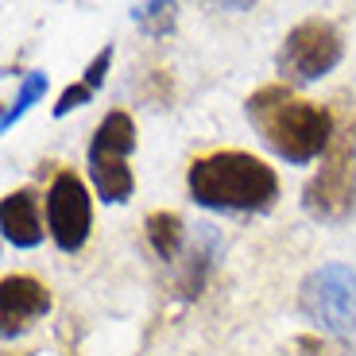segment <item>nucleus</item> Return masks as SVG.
Masks as SVG:
<instances>
[{
  "mask_svg": "<svg viewBox=\"0 0 356 356\" xmlns=\"http://www.w3.org/2000/svg\"><path fill=\"white\" fill-rule=\"evenodd\" d=\"M244 113H248V124L267 140V147L279 159L298 163V167L325 159L333 132H337L333 108L298 97L283 81H271V86H259L256 93H248Z\"/></svg>",
  "mask_w": 356,
  "mask_h": 356,
  "instance_id": "obj_1",
  "label": "nucleus"
},
{
  "mask_svg": "<svg viewBox=\"0 0 356 356\" xmlns=\"http://www.w3.org/2000/svg\"><path fill=\"white\" fill-rule=\"evenodd\" d=\"M190 197L217 213H267L279 202V175L259 155L209 152L186 170Z\"/></svg>",
  "mask_w": 356,
  "mask_h": 356,
  "instance_id": "obj_2",
  "label": "nucleus"
},
{
  "mask_svg": "<svg viewBox=\"0 0 356 356\" xmlns=\"http://www.w3.org/2000/svg\"><path fill=\"white\" fill-rule=\"evenodd\" d=\"M337 132L321 170L302 186L306 213L318 221H345L356 205V101L341 97L333 108Z\"/></svg>",
  "mask_w": 356,
  "mask_h": 356,
  "instance_id": "obj_3",
  "label": "nucleus"
},
{
  "mask_svg": "<svg viewBox=\"0 0 356 356\" xmlns=\"http://www.w3.org/2000/svg\"><path fill=\"white\" fill-rule=\"evenodd\" d=\"M136 152V120L124 108H113L97 124L93 143H89V178L105 202L120 205L132 197L136 178L128 167V155Z\"/></svg>",
  "mask_w": 356,
  "mask_h": 356,
  "instance_id": "obj_4",
  "label": "nucleus"
},
{
  "mask_svg": "<svg viewBox=\"0 0 356 356\" xmlns=\"http://www.w3.org/2000/svg\"><path fill=\"white\" fill-rule=\"evenodd\" d=\"M341 54H345V39H341L337 24L314 16L286 31L275 66L286 81H318L330 70H337Z\"/></svg>",
  "mask_w": 356,
  "mask_h": 356,
  "instance_id": "obj_5",
  "label": "nucleus"
},
{
  "mask_svg": "<svg viewBox=\"0 0 356 356\" xmlns=\"http://www.w3.org/2000/svg\"><path fill=\"white\" fill-rule=\"evenodd\" d=\"M89 225H93V209H89V190L70 167L54 170L51 190H47V232L63 252H81L89 241Z\"/></svg>",
  "mask_w": 356,
  "mask_h": 356,
  "instance_id": "obj_6",
  "label": "nucleus"
},
{
  "mask_svg": "<svg viewBox=\"0 0 356 356\" xmlns=\"http://www.w3.org/2000/svg\"><path fill=\"white\" fill-rule=\"evenodd\" d=\"M302 310L330 330H353L356 325V275L341 264L314 271L302 283Z\"/></svg>",
  "mask_w": 356,
  "mask_h": 356,
  "instance_id": "obj_7",
  "label": "nucleus"
},
{
  "mask_svg": "<svg viewBox=\"0 0 356 356\" xmlns=\"http://www.w3.org/2000/svg\"><path fill=\"white\" fill-rule=\"evenodd\" d=\"M47 310H51L47 283H39L31 275H4V283H0V330L8 341L19 337Z\"/></svg>",
  "mask_w": 356,
  "mask_h": 356,
  "instance_id": "obj_8",
  "label": "nucleus"
},
{
  "mask_svg": "<svg viewBox=\"0 0 356 356\" xmlns=\"http://www.w3.org/2000/svg\"><path fill=\"white\" fill-rule=\"evenodd\" d=\"M0 229L12 248H35L43 241V213H39L35 190H12L0 205Z\"/></svg>",
  "mask_w": 356,
  "mask_h": 356,
  "instance_id": "obj_9",
  "label": "nucleus"
},
{
  "mask_svg": "<svg viewBox=\"0 0 356 356\" xmlns=\"http://www.w3.org/2000/svg\"><path fill=\"white\" fill-rule=\"evenodd\" d=\"M108 66H113V47L105 43L97 54H93V63L86 66L81 81H74V86H66V89H63V97H58V105H54V116H66V113H74V108H81L86 101L97 97V89L105 86Z\"/></svg>",
  "mask_w": 356,
  "mask_h": 356,
  "instance_id": "obj_10",
  "label": "nucleus"
},
{
  "mask_svg": "<svg viewBox=\"0 0 356 356\" xmlns=\"http://www.w3.org/2000/svg\"><path fill=\"white\" fill-rule=\"evenodd\" d=\"M143 232H147V244H152V252L163 259V264H175L178 252H182V244H186V221H182L178 213H170V209L147 213Z\"/></svg>",
  "mask_w": 356,
  "mask_h": 356,
  "instance_id": "obj_11",
  "label": "nucleus"
},
{
  "mask_svg": "<svg viewBox=\"0 0 356 356\" xmlns=\"http://www.w3.org/2000/svg\"><path fill=\"white\" fill-rule=\"evenodd\" d=\"M43 89H47V74H24V86H19L16 101H12L8 108H4V120H0V124L12 128V124L19 120V116H24L27 108H31V101L43 97Z\"/></svg>",
  "mask_w": 356,
  "mask_h": 356,
  "instance_id": "obj_12",
  "label": "nucleus"
},
{
  "mask_svg": "<svg viewBox=\"0 0 356 356\" xmlns=\"http://www.w3.org/2000/svg\"><path fill=\"white\" fill-rule=\"evenodd\" d=\"M132 19L143 31L163 35V31H170V24H175V4H140V8H132Z\"/></svg>",
  "mask_w": 356,
  "mask_h": 356,
  "instance_id": "obj_13",
  "label": "nucleus"
},
{
  "mask_svg": "<svg viewBox=\"0 0 356 356\" xmlns=\"http://www.w3.org/2000/svg\"><path fill=\"white\" fill-rule=\"evenodd\" d=\"M8 356H12V353H8ZM16 356H27V353H16Z\"/></svg>",
  "mask_w": 356,
  "mask_h": 356,
  "instance_id": "obj_14",
  "label": "nucleus"
}]
</instances>
